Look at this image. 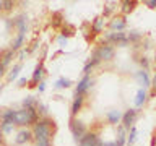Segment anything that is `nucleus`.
<instances>
[{
  "instance_id": "nucleus-11",
  "label": "nucleus",
  "mask_w": 156,
  "mask_h": 146,
  "mask_svg": "<svg viewBox=\"0 0 156 146\" xmlns=\"http://www.w3.org/2000/svg\"><path fill=\"white\" fill-rule=\"evenodd\" d=\"M101 143H102V141L99 140V136H98L96 133L88 131L85 138H83L80 143H78V146H101Z\"/></svg>"
},
{
  "instance_id": "nucleus-21",
  "label": "nucleus",
  "mask_w": 156,
  "mask_h": 146,
  "mask_svg": "<svg viewBox=\"0 0 156 146\" xmlns=\"http://www.w3.org/2000/svg\"><path fill=\"white\" fill-rule=\"evenodd\" d=\"M117 144L119 146H125L127 144V130L122 125L117 127Z\"/></svg>"
},
{
  "instance_id": "nucleus-13",
  "label": "nucleus",
  "mask_w": 156,
  "mask_h": 146,
  "mask_svg": "<svg viewBox=\"0 0 156 146\" xmlns=\"http://www.w3.org/2000/svg\"><path fill=\"white\" fill-rule=\"evenodd\" d=\"M122 112L119 109H109L106 112V120H107V123H111V125H119L120 122H122Z\"/></svg>"
},
{
  "instance_id": "nucleus-5",
  "label": "nucleus",
  "mask_w": 156,
  "mask_h": 146,
  "mask_svg": "<svg viewBox=\"0 0 156 146\" xmlns=\"http://www.w3.org/2000/svg\"><path fill=\"white\" fill-rule=\"evenodd\" d=\"M94 86V80L90 75H83V78L78 81V85L75 88V96H83L85 97L88 92L91 91V88Z\"/></svg>"
},
{
  "instance_id": "nucleus-31",
  "label": "nucleus",
  "mask_w": 156,
  "mask_h": 146,
  "mask_svg": "<svg viewBox=\"0 0 156 146\" xmlns=\"http://www.w3.org/2000/svg\"><path fill=\"white\" fill-rule=\"evenodd\" d=\"M34 146H52V143L47 138H37L34 140Z\"/></svg>"
},
{
  "instance_id": "nucleus-42",
  "label": "nucleus",
  "mask_w": 156,
  "mask_h": 146,
  "mask_svg": "<svg viewBox=\"0 0 156 146\" xmlns=\"http://www.w3.org/2000/svg\"><path fill=\"white\" fill-rule=\"evenodd\" d=\"M58 44H60V46H63V44H67V37H60V39H58Z\"/></svg>"
},
{
  "instance_id": "nucleus-38",
  "label": "nucleus",
  "mask_w": 156,
  "mask_h": 146,
  "mask_svg": "<svg viewBox=\"0 0 156 146\" xmlns=\"http://www.w3.org/2000/svg\"><path fill=\"white\" fill-rule=\"evenodd\" d=\"M102 146H119L117 141H102Z\"/></svg>"
},
{
  "instance_id": "nucleus-19",
  "label": "nucleus",
  "mask_w": 156,
  "mask_h": 146,
  "mask_svg": "<svg viewBox=\"0 0 156 146\" xmlns=\"http://www.w3.org/2000/svg\"><path fill=\"white\" fill-rule=\"evenodd\" d=\"M15 115H16L15 109H3L0 112V122H13L15 123Z\"/></svg>"
},
{
  "instance_id": "nucleus-23",
  "label": "nucleus",
  "mask_w": 156,
  "mask_h": 146,
  "mask_svg": "<svg viewBox=\"0 0 156 146\" xmlns=\"http://www.w3.org/2000/svg\"><path fill=\"white\" fill-rule=\"evenodd\" d=\"M23 44H24V36L23 34H16V37L13 39V42H12V50L13 52H16V50H21V47H23Z\"/></svg>"
},
{
  "instance_id": "nucleus-40",
  "label": "nucleus",
  "mask_w": 156,
  "mask_h": 146,
  "mask_svg": "<svg viewBox=\"0 0 156 146\" xmlns=\"http://www.w3.org/2000/svg\"><path fill=\"white\" fill-rule=\"evenodd\" d=\"M37 89H39V92H44V91H46V83L41 81V83H39V86H37Z\"/></svg>"
},
{
  "instance_id": "nucleus-29",
  "label": "nucleus",
  "mask_w": 156,
  "mask_h": 146,
  "mask_svg": "<svg viewBox=\"0 0 156 146\" xmlns=\"http://www.w3.org/2000/svg\"><path fill=\"white\" fill-rule=\"evenodd\" d=\"M0 128H2L3 133H12L15 128V123L13 122H0Z\"/></svg>"
},
{
  "instance_id": "nucleus-45",
  "label": "nucleus",
  "mask_w": 156,
  "mask_h": 146,
  "mask_svg": "<svg viewBox=\"0 0 156 146\" xmlns=\"http://www.w3.org/2000/svg\"><path fill=\"white\" fill-rule=\"evenodd\" d=\"M3 88H5V85H0V94H2V91H3Z\"/></svg>"
},
{
  "instance_id": "nucleus-30",
  "label": "nucleus",
  "mask_w": 156,
  "mask_h": 146,
  "mask_svg": "<svg viewBox=\"0 0 156 146\" xmlns=\"http://www.w3.org/2000/svg\"><path fill=\"white\" fill-rule=\"evenodd\" d=\"M62 23H63L62 13H54V15H52V26H54V28H60Z\"/></svg>"
},
{
  "instance_id": "nucleus-41",
  "label": "nucleus",
  "mask_w": 156,
  "mask_h": 146,
  "mask_svg": "<svg viewBox=\"0 0 156 146\" xmlns=\"http://www.w3.org/2000/svg\"><path fill=\"white\" fill-rule=\"evenodd\" d=\"M3 76H5V67L0 63V78H3Z\"/></svg>"
},
{
  "instance_id": "nucleus-44",
  "label": "nucleus",
  "mask_w": 156,
  "mask_h": 146,
  "mask_svg": "<svg viewBox=\"0 0 156 146\" xmlns=\"http://www.w3.org/2000/svg\"><path fill=\"white\" fill-rule=\"evenodd\" d=\"M0 12H3V0H0Z\"/></svg>"
},
{
  "instance_id": "nucleus-15",
  "label": "nucleus",
  "mask_w": 156,
  "mask_h": 146,
  "mask_svg": "<svg viewBox=\"0 0 156 146\" xmlns=\"http://www.w3.org/2000/svg\"><path fill=\"white\" fill-rule=\"evenodd\" d=\"M83 102H85V97H83V96H75V99H73V102H72V107H70L72 117L78 115V112H80L81 107H83Z\"/></svg>"
},
{
  "instance_id": "nucleus-12",
  "label": "nucleus",
  "mask_w": 156,
  "mask_h": 146,
  "mask_svg": "<svg viewBox=\"0 0 156 146\" xmlns=\"http://www.w3.org/2000/svg\"><path fill=\"white\" fill-rule=\"evenodd\" d=\"M42 75H44V62L41 60L36 65V68H34V71H33V78H31V88H34V86H39V83L42 81Z\"/></svg>"
},
{
  "instance_id": "nucleus-22",
  "label": "nucleus",
  "mask_w": 156,
  "mask_h": 146,
  "mask_svg": "<svg viewBox=\"0 0 156 146\" xmlns=\"http://www.w3.org/2000/svg\"><path fill=\"white\" fill-rule=\"evenodd\" d=\"M21 68H23V65H21V62L20 63H15L13 65V68L10 70V73H8V83H12V81H15L18 78V75H20V71H21Z\"/></svg>"
},
{
  "instance_id": "nucleus-6",
  "label": "nucleus",
  "mask_w": 156,
  "mask_h": 146,
  "mask_svg": "<svg viewBox=\"0 0 156 146\" xmlns=\"http://www.w3.org/2000/svg\"><path fill=\"white\" fill-rule=\"evenodd\" d=\"M93 52L99 57L101 62H109L115 55V49L112 47V46H109V44H101V46H98Z\"/></svg>"
},
{
  "instance_id": "nucleus-7",
  "label": "nucleus",
  "mask_w": 156,
  "mask_h": 146,
  "mask_svg": "<svg viewBox=\"0 0 156 146\" xmlns=\"http://www.w3.org/2000/svg\"><path fill=\"white\" fill-rule=\"evenodd\" d=\"M136 117H138V110H136V109L125 110L124 115H122V127H124L125 130H130L132 127H135Z\"/></svg>"
},
{
  "instance_id": "nucleus-2",
  "label": "nucleus",
  "mask_w": 156,
  "mask_h": 146,
  "mask_svg": "<svg viewBox=\"0 0 156 146\" xmlns=\"http://www.w3.org/2000/svg\"><path fill=\"white\" fill-rule=\"evenodd\" d=\"M41 119L36 110V107L33 109H24L21 107L20 110H16V115H15V125L16 127H34L37 123V120Z\"/></svg>"
},
{
  "instance_id": "nucleus-27",
  "label": "nucleus",
  "mask_w": 156,
  "mask_h": 146,
  "mask_svg": "<svg viewBox=\"0 0 156 146\" xmlns=\"http://www.w3.org/2000/svg\"><path fill=\"white\" fill-rule=\"evenodd\" d=\"M136 140V127H132L129 130V135H127V146H132Z\"/></svg>"
},
{
  "instance_id": "nucleus-8",
  "label": "nucleus",
  "mask_w": 156,
  "mask_h": 146,
  "mask_svg": "<svg viewBox=\"0 0 156 146\" xmlns=\"http://www.w3.org/2000/svg\"><path fill=\"white\" fill-rule=\"evenodd\" d=\"M13 26L18 29V34L26 36V33H28V16L24 13L18 15L16 18H13Z\"/></svg>"
},
{
  "instance_id": "nucleus-25",
  "label": "nucleus",
  "mask_w": 156,
  "mask_h": 146,
  "mask_svg": "<svg viewBox=\"0 0 156 146\" xmlns=\"http://www.w3.org/2000/svg\"><path fill=\"white\" fill-rule=\"evenodd\" d=\"M70 86H72V81L68 78H58L55 81V85H54L55 89H65V88H70Z\"/></svg>"
},
{
  "instance_id": "nucleus-43",
  "label": "nucleus",
  "mask_w": 156,
  "mask_h": 146,
  "mask_svg": "<svg viewBox=\"0 0 156 146\" xmlns=\"http://www.w3.org/2000/svg\"><path fill=\"white\" fill-rule=\"evenodd\" d=\"M3 135H5V133L2 131V128H0V146L3 144Z\"/></svg>"
},
{
  "instance_id": "nucleus-9",
  "label": "nucleus",
  "mask_w": 156,
  "mask_h": 146,
  "mask_svg": "<svg viewBox=\"0 0 156 146\" xmlns=\"http://www.w3.org/2000/svg\"><path fill=\"white\" fill-rule=\"evenodd\" d=\"M34 140V135H33V130H28V128H21L15 136V143L16 144H26L29 141Z\"/></svg>"
},
{
  "instance_id": "nucleus-4",
  "label": "nucleus",
  "mask_w": 156,
  "mask_h": 146,
  "mask_svg": "<svg viewBox=\"0 0 156 146\" xmlns=\"http://www.w3.org/2000/svg\"><path fill=\"white\" fill-rule=\"evenodd\" d=\"M70 131H72V135H73V138H75L76 143H80V141L86 136L88 128L81 120H78L76 117H72L70 119Z\"/></svg>"
},
{
  "instance_id": "nucleus-39",
  "label": "nucleus",
  "mask_w": 156,
  "mask_h": 146,
  "mask_svg": "<svg viewBox=\"0 0 156 146\" xmlns=\"http://www.w3.org/2000/svg\"><path fill=\"white\" fill-rule=\"evenodd\" d=\"M26 83H28V81H26V78H20V80H18V86H20V88H23V86H26Z\"/></svg>"
},
{
  "instance_id": "nucleus-3",
  "label": "nucleus",
  "mask_w": 156,
  "mask_h": 146,
  "mask_svg": "<svg viewBox=\"0 0 156 146\" xmlns=\"http://www.w3.org/2000/svg\"><path fill=\"white\" fill-rule=\"evenodd\" d=\"M101 44H109V46H117V47H127L129 46V39H127L125 31H107L102 36Z\"/></svg>"
},
{
  "instance_id": "nucleus-32",
  "label": "nucleus",
  "mask_w": 156,
  "mask_h": 146,
  "mask_svg": "<svg viewBox=\"0 0 156 146\" xmlns=\"http://www.w3.org/2000/svg\"><path fill=\"white\" fill-rule=\"evenodd\" d=\"M15 7L13 0H3V12H12Z\"/></svg>"
},
{
  "instance_id": "nucleus-26",
  "label": "nucleus",
  "mask_w": 156,
  "mask_h": 146,
  "mask_svg": "<svg viewBox=\"0 0 156 146\" xmlns=\"http://www.w3.org/2000/svg\"><path fill=\"white\" fill-rule=\"evenodd\" d=\"M127 39H129L130 44H138L140 39H141V34L138 31H130L129 34H127Z\"/></svg>"
},
{
  "instance_id": "nucleus-37",
  "label": "nucleus",
  "mask_w": 156,
  "mask_h": 146,
  "mask_svg": "<svg viewBox=\"0 0 156 146\" xmlns=\"http://www.w3.org/2000/svg\"><path fill=\"white\" fill-rule=\"evenodd\" d=\"M26 54H28V50H24V49H21V50H20V54H18V58H20V60H24Z\"/></svg>"
},
{
  "instance_id": "nucleus-1",
  "label": "nucleus",
  "mask_w": 156,
  "mask_h": 146,
  "mask_svg": "<svg viewBox=\"0 0 156 146\" xmlns=\"http://www.w3.org/2000/svg\"><path fill=\"white\" fill-rule=\"evenodd\" d=\"M57 130V125L55 122H54V119H51V117H42V119L37 120V123L33 127V135H34V140L37 138H47L51 140L54 133H55Z\"/></svg>"
},
{
  "instance_id": "nucleus-24",
  "label": "nucleus",
  "mask_w": 156,
  "mask_h": 146,
  "mask_svg": "<svg viewBox=\"0 0 156 146\" xmlns=\"http://www.w3.org/2000/svg\"><path fill=\"white\" fill-rule=\"evenodd\" d=\"M37 97H34V96H26L23 99V107L24 109H33V107H36L37 106Z\"/></svg>"
},
{
  "instance_id": "nucleus-20",
  "label": "nucleus",
  "mask_w": 156,
  "mask_h": 146,
  "mask_svg": "<svg viewBox=\"0 0 156 146\" xmlns=\"http://www.w3.org/2000/svg\"><path fill=\"white\" fill-rule=\"evenodd\" d=\"M146 99H148V92H146L145 88H140L135 97V107H141L146 102Z\"/></svg>"
},
{
  "instance_id": "nucleus-34",
  "label": "nucleus",
  "mask_w": 156,
  "mask_h": 146,
  "mask_svg": "<svg viewBox=\"0 0 156 146\" xmlns=\"http://www.w3.org/2000/svg\"><path fill=\"white\" fill-rule=\"evenodd\" d=\"M112 12H114V3H107L104 8V16H109Z\"/></svg>"
},
{
  "instance_id": "nucleus-28",
  "label": "nucleus",
  "mask_w": 156,
  "mask_h": 146,
  "mask_svg": "<svg viewBox=\"0 0 156 146\" xmlns=\"http://www.w3.org/2000/svg\"><path fill=\"white\" fill-rule=\"evenodd\" d=\"M36 110H37V114H39V117H47V106L44 104V102H41V101H37V106H36Z\"/></svg>"
},
{
  "instance_id": "nucleus-18",
  "label": "nucleus",
  "mask_w": 156,
  "mask_h": 146,
  "mask_svg": "<svg viewBox=\"0 0 156 146\" xmlns=\"http://www.w3.org/2000/svg\"><path fill=\"white\" fill-rule=\"evenodd\" d=\"M138 3V2H135V0H124V2H120V12L122 15H129L130 12H133V8H135V5Z\"/></svg>"
},
{
  "instance_id": "nucleus-46",
  "label": "nucleus",
  "mask_w": 156,
  "mask_h": 146,
  "mask_svg": "<svg viewBox=\"0 0 156 146\" xmlns=\"http://www.w3.org/2000/svg\"><path fill=\"white\" fill-rule=\"evenodd\" d=\"M154 60H156V50H154Z\"/></svg>"
},
{
  "instance_id": "nucleus-16",
  "label": "nucleus",
  "mask_w": 156,
  "mask_h": 146,
  "mask_svg": "<svg viewBox=\"0 0 156 146\" xmlns=\"http://www.w3.org/2000/svg\"><path fill=\"white\" fill-rule=\"evenodd\" d=\"M102 29H104V18L98 16L96 19H93V23H91V33H93V36L101 34Z\"/></svg>"
},
{
  "instance_id": "nucleus-36",
  "label": "nucleus",
  "mask_w": 156,
  "mask_h": 146,
  "mask_svg": "<svg viewBox=\"0 0 156 146\" xmlns=\"http://www.w3.org/2000/svg\"><path fill=\"white\" fill-rule=\"evenodd\" d=\"M151 92H153V94H156V73H154L153 80H151Z\"/></svg>"
},
{
  "instance_id": "nucleus-14",
  "label": "nucleus",
  "mask_w": 156,
  "mask_h": 146,
  "mask_svg": "<svg viewBox=\"0 0 156 146\" xmlns=\"http://www.w3.org/2000/svg\"><path fill=\"white\" fill-rule=\"evenodd\" d=\"M135 78L138 80V83H140V85H143V88H145V89H146L148 86H151V80H150L148 70H143V68H141L140 71H136V73H135Z\"/></svg>"
},
{
  "instance_id": "nucleus-10",
  "label": "nucleus",
  "mask_w": 156,
  "mask_h": 146,
  "mask_svg": "<svg viewBox=\"0 0 156 146\" xmlns=\"http://www.w3.org/2000/svg\"><path fill=\"white\" fill-rule=\"evenodd\" d=\"M127 26V19L124 15H119V16H114L109 21V28H111V31H124Z\"/></svg>"
},
{
  "instance_id": "nucleus-17",
  "label": "nucleus",
  "mask_w": 156,
  "mask_h": 146,
  "mask_svg": "<svg viewBox=\"0 0 156 146\" xmlns=\"http://www.w3.org/2000/svg\"><path fill=\"white\" fill-rule=\"evenodd\" d=\"M13 58H15V52L12 50V49H7V50H3L2 54H0V63H2L5 68L12 63Z\"/></svg>"
},
{
  "instance_id": "nucleus-35",
  "label": "nucleus",
  "mask_w": 156,
  "mask_h": 146,
  "mask_svg": "<svg viewBox=\"0 0 156 146\" xmlns=\"http://www.w3.org/2000/svg\"><path fill=\"white\" fill-rule=\"evenodd\" d=\"M145 5H146L148 8L156 10V0H145Z\"/></svg>"
},
{
  "instance_id": "nucleus-33",
  "label": "nucleus",
  "mask_w": 156,
  "mask_h": 146,
  "mask_svg": "<svg viewBox=\"0 0 156 146\" xmlns=\"http://www.w3.org/2000/svg\"><path fill=\"white\" fill-rule=\"evenodd\" d=\"M138 62H140V65H141V67H143V70H148V68H150V60H148V57H145V55H141Z\"/></svg>"
}]
</instances>
